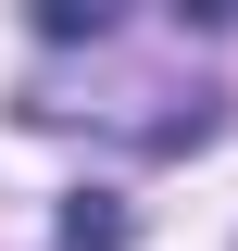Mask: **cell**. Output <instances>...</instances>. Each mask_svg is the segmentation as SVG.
Returning a JSON list of instances; mask_svg holds the SVG:
<instances>
[{"instance_id":"obj_1","label":"cell","mask_w":238,"mask_h":251,"mask_svg":"<svg viewBox=\"0 0 238 251\" xmlns=\"http://www.w3.org/2000/svg\"><path fill=\"white\" fill-rule=\"evenodd\" d=\"M63 251H125V214H113V188H75V201H63Z\"/></svg>"}]
</instances>
